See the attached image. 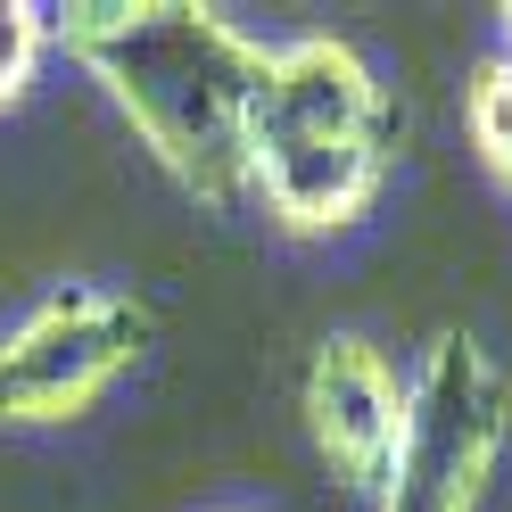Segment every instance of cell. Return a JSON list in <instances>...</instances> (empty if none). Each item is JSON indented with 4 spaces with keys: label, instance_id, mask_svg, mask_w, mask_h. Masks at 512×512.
I'll return each mask as SVG.
<instances>
[{
    "label": "cell",
    "instance_id": "cell-3",
    "mask_svg": "<svg viewBox=\"0 0 512 512\" xmlns=\"http://www.w3.org/2000/svg\"><path fill=\"white\" fill-rule=\"evenodd\" d=\"M504 438H512L504 364L463 323L430 331V347L405 372V422L372 488V512H488Z\"/></svg>",
    "mask_w": 512,
    "mask_h": 512
},
{
    "label": "cell",
    "instance_id": "cell-5",
    "mask_svg": "<svg viewBox=\"0 0 512 512\" xmlns=\"http://www.w3.org/2000/svg\"><path fill=\"white\" fill-rule=\"evenodd\" d=\"M298 413H306V446H314V463H323L339 488L372 496V488H380V471H389L397 422H405V380H397V364L380 356L364 331H331V339L306 356Z\"/></svg>",
    "mask_w": 512,
    "mask_h": 512
},
{
    "label": "cell",
    "instance_id": "cell-8",
    "mask_svg": "<svg viewBox=\"0 0 512 512\" xmlns=\"http://www.w3.org/2000/svg\"><path fill=\"white\" fill-rule=\"evenodd\" d=\"M496 34H504V42H496V58H512V0L496 9Z\"/></svg>",
    "mask_w": 512,
    "mask_h": 512
},
{
    "label": "cell",
    "instance_id": "cell-1",
    "mask_svg": "<svg viewBox=\"0 0 512 512\" xmlns=\"http://www.w3.org/2000/svg\"><path fill=\"white\" fill-rule=\"evenodd\" d=\"M50 34L182 199L215 215L248 199V124L265 83L256 34L199 0H67L50 9Z\"/></svg>",
    "mask_w": 512,
    "mask_h": 512
},
{
    "label": "cell",
    "instance_id": "cell-6",
    "mask_svg": "<svg viewBox=\"0 0 512 512\" xmlns=\"http://www.w3.org/2000/svg\"><path fill=\"white\" fill-rule=\"evenodd\" d=\"M463 133L479 149V166H488L504 190H512V58H479L463 75Z\"/></svg>",
    "mask_w": 512,
    "mask_h": 512
},
{
    "label": "cell",
    "instance_id": "cell-4",
    "mask_svg": "<svg viewBox=\"0 0 512 512\" xmlns=\"http://www.w3.org/2000/svg\"><path fill=\"white\" fill-rule=\"evenodd\" d=\"M149 331L124 281H50L0 323V430H75L149 356Z\"/></svg>",
    "mask_w": 512,
    "mask_h": 512
},
{
    "label": "cell",
    "instance_id": "cell-7",
    "mask_svg": "<svg viewBox=\"0 0 512 512\" xmlns=\"http://www.w3.org/2000/svg\"><path fill=\"white\" fill-rule=\"evenodd\" d=\"M50 42H58L50 34V9H34V0H0V116L34 100Z\"/></svg>",
    "mask_w": 512,
    "mask_h": 512
},
{
    "label": "cell",
    "instance_id": "cell-2",
    "mask_svg": "<svg viewBox=\"0 0 512 512\" xmlns=\"http://www.w3.org/2000/svg\"><path fill=\"white\" fill-rule=\"evenodd\" d=\"M397 182V100L339 34L265 42L248 124V207L281 240H339L372 223Z\"/></svg>",
    "mask_w": 512,
    "mask_h": 512
},
{
    "label": "cell",
    "instance_id": "cell-9",
    "mask_svg": "<svg viewBox=\"0 0 512 512\" xmlns=\"http://www.w3.org/2000/svg\"><path fill=\"white\" fill-rule=\"evenodd\" d=\"M223 512H248V504H223Z\"/></svg>",
    "mask_w": 512,
    "mask_h": 512
}]
</instances>
